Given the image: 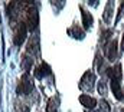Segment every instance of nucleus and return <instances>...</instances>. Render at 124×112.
<instances>
[{"instance_id": "nucleus-9", "label": "nucleus", "mask_w": 124, "mask_h": 112, "mask_svg": "<svg viewBox=\"0 0 124 112\" xmlns=\"http://www.w3.org/2000/svg\"><path fill=\"white\" fill-rule=\"evenodd\" d=\"M28 55L31 56H36L39 53V39L36 37V36H32L31 39H29V43H28V52H26Z\"/></svg>"}, {"instance_id": "nucleus-4", "label": "nucleus", "mask_w": 124, "mask_h": 112, "mask_svg": "<svg viewBox=\"0 0 124 112\" xmlns=\"http://www.w3.org/2000/svg\"><path fill=\"white\" fill-rule=\"evenodd\" d=\"M94 84H95V73H94L93 70H87V72L84 73V76L81 78L79 88H81L84 92H93Z\"/></svg>"}, {"instance_id": "nucleus-8", "label": "nucleus", "mask_w": 124, "mask_h": 112, "mask_svg": "<svg viewBox=\"0 0 124 112\" xmlns=\"http://www.w3.org/2000/svg\"><path fill=\"white\" fill-rule=\"evenodd\" d=\"M107 75H108V78H110L111 81H117V82H120L121 78H123L121 65L118 63V65H116L114 68H108V69H107Z\"/></svg>"}, {"instance_id": "nucleus-1", "label": "nucleus", "mask_w": 124, "mask_h": 112, "mask_svg": "<svg viewBox=\"0 0 124 112\" xmlns=\"http://www.w3.org/2000/svg\"><path fill=\"white\" fill-rule=\"evenodd\" d=\"M25 13H26V26L29 30H35L38 28L39 23V14H38V9L35 6L33 1H25Z\"/></svg>"}, {"instance_id": "nucleus-19", "label": "nucleus", "mask_w": 124, "mask_h": 112, "mask_svg": "<svg viewBox=\"0 0 124 112\" xmlns=\"http://www.w3.org/2000/svg\"><path fill=\"white\" fill-rule=\"evenodd\" d=\"M100 108H101V112H111V108H110L108 102H107V101H104V99L100 102Z\"/></svg>"}, {"instance_id": "nucleus-22", "label": "nucleus", "mask_w": 124, "mask_h": 112, "mask_svg": "<svg viewBox=\"0 0 124 112\" xmlns=\"http://www.w3.org/2000/svg\"><path fill=\"white\" fill-rule=\"evenodd\" d=\"M121 112H124V108H123V109H121Z\"/></svg>"}, {"instance_id": "nucleus-5", "label": "nucleus", "mask_w": 124, "mask_h": 112, "mask_svg": "<svg viewBox=\"0 0 124 112\" xmlns=\"http://www.w3.org/2000/svg\"><path fill=\"white\" fill-rule=\"evenodd\" d=\"M22 6V1H9L7 3V17L10 22H15L19 17V9Z\"/></svg>"}, {"instance_id": "nucleus-11", "label": "nucleus", "mask_w": 124, "mask_h": 112, "mask_svg": "<svg viewBox=\"0 0 124 112\" xmlns=\"http://www.w3.org/2000/svg\"><path fill=\"white\" fill-rule=\"evenodd\" d=\"M81 13H82V26L84 29H90L93 26V16L90 12H87L84 7H81Z\"/></svg>"}, {"instance_id": "nucleus-17", "label": "nucleus", "mask_w": 124, "mask_h": 112, "mask_svg": "<svg viewBox=\"0 0 124 112\" xmlns=\"http://www.w3.org/2000/svg\"><path fill=\"white\" fill-rule=\"evenodd\" d=\"M95 68L98 69L100 73H102V59H101L100 53H97V56H95Z\"/></svg>"}, {"instance_id": "nucleus-14", "label": "nucleus", "mask_w": 124, "mask_h": 112, "mask_svg": "<svg viewBox=\"0 0 124 112\" xmlns=\"http://www.w3.org/2000/svg\"><path fill=\"white\" fill-rule=\"evenodd\" d=\"M111 7H113V1H107V7H105V12H104V22L105 23L111 22V13H113Z\"/></svg>"}, {"instance_id": "nucleus-3", "label": "nucleus", "mask_w": 124, "mask_h": 112, "mask_svg": "<svg viewBox=\"0 0 124 112\" xmlns=\"http://www.w3.org/2000/svg\"><path fill=\"white\" fill-rule=\"evenodd\" d=\"M33 91V81L31 78V73H23V76L20 78V82L17 85V93L19 95H29Z\"/></svg>"}, {"instance_id": "nucleus-23", "label": "nucleus", "mask_w": 124, "mask_h": 112, "mask_svg": "<svg viewBox=\"0 0 124 112\" xmlns=\"http://www.w3.org/2000/svg\"><path fill=\"white\" fill-rule=\"evenodd\" d=\"M85 112H90V111H85ZM91 112H94V111H91Z\"/></svg>"}, {"instance_id": "nucleus-7", "label": "nucleus", "mask_w": 124, "mask_h": 112, "mask_svg": "<svg viewBox=\"0 0 124 112\" xmlns=\"http://www.w3.org/2000/svg\"><path fill=\"white\" fill-rule=\"evenodd\" d=\"M33 75H35L38 79H42V78H45V76H49V75H51V66H49L48 63L42 62L39 66H36V68H35Z\"/></svg>"}, {"instance_id": "nucleus-13", "label": "nucleus", "mask_w": 124, "mask_h": 112, "mask_svg": "<svg viewBox=\"0 0 124 112\" xmlns=\"http://www.w3.org/2000/svg\"><path fill=\"white\" fill-rule=\"evenodd\" d=\"M22 65H23V69L26 70V73H29L32 69V65H33V56H29L28 53L22 56Z\"/></svg>"}, {"instance_id": "nucleus-20", "label": "nucleus", "mask_w": 124, "mask_h": 112, "mask_svg": "<svg viewBox=\"0 0 124 112\" xmlns=\"http://www.w3.org/2000/svg\"><path fill=\"white\" fill-rule=\"evenodd\" d=\"M16 112H29V108L23 104H19L16 102Z\"/></svg>"}, {"instance_id": "nucleus-18", "label": "nucleus", "mask_w": 124, "mask_h": 112, "mask_svg": "<svg viewBox=\"0 0 124 112\" xmlns=\"http://www.w3.org/2000/svg\"><path fill=\"white\" fill-rule=\"evenodd\" d=\"M107 91H108V89H107V84L101 81V82L98 84V92H100V95H102V96L107 95Z\"/></svg>"}, {"instance_id": "nucleus-6", "label": "nucleus", "mask_w": 124, "mask_h": 112, "mask_svg": "<svg viewBox=\"0 0 124 112\" xmlns=\"http://www.w3.org/2000/svg\"><path fill=\"white\" fill-rule=\"evenodd\" d=\"M118 55V46H117V40L116 39H111L107 45H105V56L108 60H114L117 59Z\"/></svg>"}, {"instance_id": "nucleus-10", "label": "nucleus", "mask_w": 124, "mask_h": 112, "mask_svg": "<svg viewBox=\"0 0 124 112\" xmlns=\"http://www.w3.org/2000/svg\"><path fill=\"white\" fill-rule=\"evenodd\" d=\"M79 102L82 104V106H85L87 109H91V111H93L94 108L97 106V101L94 99L93 96H90V95H85V93L79 96Z\"/></svg>"}, {"instance_id": "nucleus-16", "label": "nucleus", "mask_w": 124, "mask_h": 112, "mask_svg": "<svg viewBox=\"0 0 124 112\" xmlns=\"http://www.w3.org/2000/svg\"><path fill=\"white\" fill-rule=\"evenodd\" d=\"M48 112H58V104H56V99L55 98H51L48 101V108H46Z\"/></svg>"}, {"instance_id": "nucleus-2", "label": "nucleus", "mask_w": 124, "mask_h": 112, "mask_svg": "<svg viewBox=\"0 0 124 112\" xmlns=\"http://www.w3.org/2000/svg\"><path fill=\"white\" fill-rule=\"evenodd\" d=\"M28 35V26L25 22H19L15 26V32H13V42L16 46H22V43L25 42Z\"/></svg>"}, {"instance_id": "nucleus-12", "label": "nucleus", "mask_w": 124, "mask_h": 112, "mask_svg": "<svg viewBox=\"0 0 124 112\" xmlns=\"http://www.w3.org/2000/svg\"><path fill=\"white\" fill-rule=\"evenodd\" d=\"M111 91H113V93H114V96L120 101V99H123V89H121V85L120 82H117V81H111Z\"/></svg>"}, {"instance_id": "nucleus-15", "label": "nucleus", "mask_w": 124, "mask_h": 112, "mask_svg": "<svg viewBox=\"0 0 124 112\" xmlns=\"http://www.w3.org/2000/svg\"><path fill=\"white\" fill-rule=\"evenodd\" d=\"M68 33L72 35L75 39H82V37H84V32H82L81 29H78V26H74L71 30H68Z\"/></svg>"}, {"instance_id": "nucleus-21", "label": "nucleus", "mask_w": 124, "mask_h": 112, "mask_svg": "<svg viewBox=\"0 0 124 112\" xmlns=\"http://www.w3.org/2000/svg\"><path fill=\"white\" fill-rule=\"evenodd\" d=\"M121 50H124V35H123V40H121Z\"/></svg>"}]
</instances>
